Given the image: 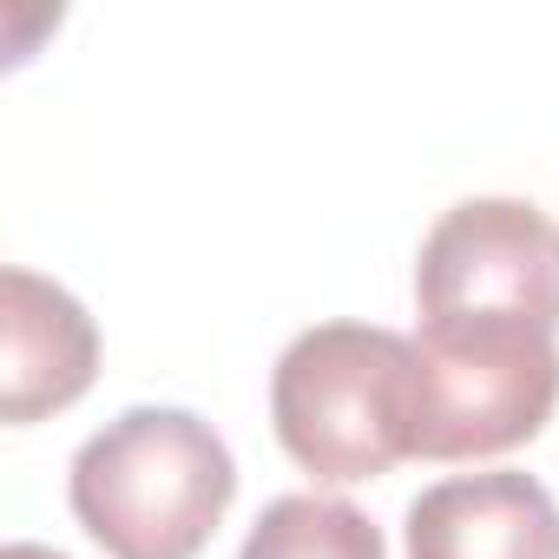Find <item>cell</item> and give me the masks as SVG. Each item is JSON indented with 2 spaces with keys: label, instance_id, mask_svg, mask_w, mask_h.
Wrapping results in <instances>:
<instances>
[{
  "label": "cell",
  "instance_id": "1",
  "mask_svg": "<svg viewBox=\"0 0 559 559\" xmlns=\"http://www.w3.org/2000/svg\"><path fill=\"white\" fill-rule=\"evenodd\" d=\"M237 461L191 408H126L73 454V520L112 559H198L230 513Z\"/></svg>",
  "mask_w": 559,
  "mask_h": 559
},
{
  "label": "cell",
  "instance_id": "2",
  "mask_svg": "<svg viewBox=\"0 0 559 559\" xmlns=\"http://www.w3.org/2000/svg\"><path fill=\"white\" fill-rule=\"evenodd\" d=\"M270 428L284 454L330 480H382L415 454V343L376 323H317L270 376Z\"/></svg>",
  "mask_w": 559,
  "mask_h": 559
},
{
  "label": "cell",
  "instance_id": "3",
  "mask_svg": "<svg viewBox=\"0 0 559 559\" xmlns=\"http://www.w3.org/2000/svg\"><path fill=\"white\" fill-rule=\"evenodd\" d=\"M559 408V343L513 317H441L415 336V454L487 461Z\"/></svg>",
  "mask_w": 559,
  "mask_h": 559
},
{
  "label": "cell",
  "instance_id": "4",
  "mask_svg": "<svg viewBox=\"0 0 559 559\" xmlns=\"http://www.w3.org/2000/svg\"><path fill=\"white\" fill-rule=\"evenodd\" d=\"M421 323L513 317L559 336V224L526 198H461L415 257Z\"/></svg>",
  "mask_w": 559,
  "mask_h": 559
},
{
  "label": "cell",
  "instance_id": "5",
  "mask_svg": "<svg viewBox=\"0 0 559 559\" xmlns=\"http://www.w3.org/2000/svg\"><path fill=\"white\" fill-rule=\"evenodd\" d=\"M99 376V330L86 304L47 276L0 270V421H40L73 408Z\"/></svg>",
  "mask_w": 559,
  "mask_h": 559
},
{
  "label": "cell",
  "instance_id": "6",
  "mask_svg": "<svg viewBox=\"0 0 559 559\" xmlns=\"http://www.w3.org/2000/svg\"><path fill=\"white\" fill-rule=\"evenodd\" d=\"M408 559H559V507L533 474H454L415 493Z\"/></svg>",
  "mask_w": 559,
  "mask_h": 559
},
{
  "label": "cell",
  "instance_id": "7",
  "mask_svg": "<svg viewBox=\"0 0 559 559\" xmlns=\"http://www.w3.org/2000/svg\"><path fill=\"white\" fill-rule=\"evenodd\" d=\"M237 559H389L382 526L330 493H284L257 513Z\"/></svg>",
  "mask_w": 559,
  "mask_h": 559
},
{
  "label": "cell",
  "instance_id": "8",
  "mask_svg": "<svg viewBox=\"0 0 559 559\" xmlns=\"http://www.w3.org/2000/svg\"><path fill=\"white\" fill-rule=\"evenodd\" d=\"M0 559H67V552H53V546H34V539H14Z\"/></svg>",
  "mask_w": 559,
  "mask_h": 559
}]
</instances>
